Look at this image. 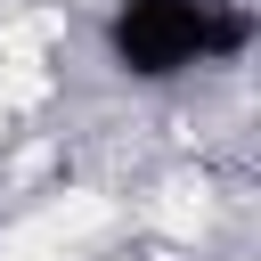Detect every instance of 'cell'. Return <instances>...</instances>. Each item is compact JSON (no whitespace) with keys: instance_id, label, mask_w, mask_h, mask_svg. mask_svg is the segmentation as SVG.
Segmentation results:
<instances>
[{"instance_id":"obj_1","label":"cell","mask_w":261,"mask_h":261,"mask_svg":"<svg viewBox=\"0 0 261 261\" xmlns=\"http://www.w3.org/2000/svg\"><path fill=\"white\" fill-rule=\"evenodd\" d=\"M0 261H65V253H49V245H33V237H0Z\"/></svg>"}]
</instances>
